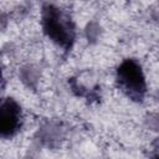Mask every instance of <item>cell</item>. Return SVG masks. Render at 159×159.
<instances>
[{
	"label": "cell",
	"instance_id": "7a4b0ae2",
	"mask_svg": "<svg viewBox=\"0 0 159 159\" xmlns=\"http://www.w3.org/2000/svg\"><path fill=\"white\" fill-rule=\"evenodd\" d=\"M119 88L133 101H142L147 93V82L140 63L137 60L127 58L117 68L116 73Z\"/></svg>",
	"mask_w": 159,
	"mask_h": 159
},
{
	"label": "cell",
	"instance_id": "277c9868",
	"mask_svg": "<svg viewBox=\"0 0 159 159\" xmlns=\"http://www.w3.org/2000/svg\"><path fill=\"white\" fill-rule=\"evenodd\" d=\"M1 77H2V73H1V68H0V81H1Z\"/></svg>",
	"mask_w": 159,
	"mask_h": 159
},
{
	"label": "cell",
	"instance_id": "6da1fadb",
	"mask_svg": "<svg viewBox=\"0 0 159 159\" xmlns=\"http://www.w3.org/2000/svg\"><path fill=\"white\" fill-rule=\"evenodd\" d=\"M43 32L55 43L63 48H70L75 41V25L70 15L53 5H45L42 9Z\"/></svg>",
	"mask_w": 159,
	"mask_h": 159
},
{
	"label": "cell",
	"instance_id": "3957f363",
	"mask_svg": "<svg viewBox=\"0 0 159 159\" xmlns=\"http://www.w3.org/2000/svg\"><path fill=\"white\" fill-rule=\"evenodd\" d=\"M22 122L21 108L12 98H0V138L15 135Z\"/></svg>",
	"mask_w": 159,
	"mask_h": 159
}]
</instances>
